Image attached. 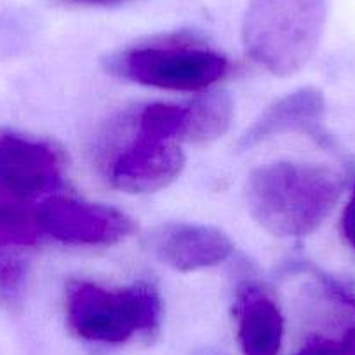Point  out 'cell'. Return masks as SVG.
Masks as SVG:
<instances>
[{
	"instance_id": "6da1fadb",
	"label": "cell",
	"mask_w": 355,
	"mask_h": 355,
	"mask_svg": "<svg viewBox=\"0 0 355 355\" xmlns=\"http://www.w3.org/2000/svg\"><path fill=\"white\" fill-rule=\"evenodd\" d=\"M338 171L320 164H266L251 173L245 187L256 223L275 237H305L324 223L343 192Z\"/></svg>"
},
{
	"instance_id": "7a4b0ae2",
	"label": "cell",
	"mask_w": 355,
	"mask_h": 355,
	"mask_svg": "<svg viewBox=\"0 0 355 355\" xmlns=\"http://www.w3.org/2000/svg\"><path fill=\"white\" fill-rule=\"evenodd\" d=\"M326 26L324 0H251L242 25L245 53L277 77L302 70Z\"/></svg>"
},
{
	"instance_id": "3957f363",
	"label": "cell",
	"mask_w": 355,
	"mask_h": 355,
	"mask_svg": "<svg viewBox=\"0 0 355 355\" xmlns=\"http://www.w3.org/2000/svg\"><path fill=\"white\" fill-rule=\"evenodd\" d=\"M162 302L153 286L107 289L94 282L73 281L67 289V322L77 338L121 345L136 334L153 333L160 324Z\"/></svg>"
},
{
	"instance_id": "277c9868",
	"label": "cell",
	"mask_w": 355,
	"mask_h": 355,
	"mask_svg": "<svg viewBox=\"0 0 355 355\" xmlns=\"http://www.w3.org/2000/svg\"><path fill=\"white\" fill-rule=\"evenodd\" d=\"M107 68L141 85L192 93L221 80L228 71V61L192 39L167 37L125 49L110 58Z\"/></svg>"
},
{
	"instance_id": "5b68a950",
	"label": "cell",
	"mask_w": 355,
	"mask_h": 355,
	"mask_svg": "<svg viewBox=\"0 0 355 355\" xmlns=\"http://www.w3.org/2000/svg\"><path fill=\"white\" fill-rule=\"evenodd\" d=\"M37 209L44 234L70 245H114L136 230L122 211L70 197H49Z\"/></svg>"
},
{
	"instance_id": "8992f818",
	"label": "cell",
	"mask_w": 355,
	"mask_h": 355,
	"mask_svg": "<svg viewBox=\"0 0 355 355\" xmlns=\"http://www.w3.org/2000/svg\"><path fill=\"white\" fill-rule=\"evenodd\" d=\"M63 160L51 145L0 129V192L28 200L58 190Z\"/></svg>"
},
{
	"instance_id": "52a82bcc",
	"label": "cell",
	"mask_w": 355,
	"mask_h": 355,
	"mask_svg": "<svg viewBox=\"0 0 355 355\" xmlns=\"http://www.w3.org/2000/svg\"><path fill=\"white\" fill-rule=\"evenodd\" d=\"M185 155L176 141H159L136 132L135 139L112 159L107 176L112 187L128 193H152L176 180Z\"/></svg>"
},
{
	"instance_id": "ba28073f",
	"label": "cell",
	"mask_w": 355,
	"mask_h": 355,
	"mask_svg": "<svg viewBox=\"0 0 355 355\" xmlns=\"http://www.w3.org/2000/svg\"><path fill=\"white\" fill-rule=\"evenodd\" d=\"M145 245L160 263L180 272L216 266L234 252L223 230L196 223L159 225L146 234Z\"/></svg>"
},
{
	"instance_id": "9c48e42d",
	"label": "cell",
	"mask_w": 355,
	"mask_h": 355,
	"mask_svg": "<svg viewBox=\"0 0 355 355\" xmlns=\"http://www.w3.org/2000/svg\"><path fill=\"white\" fill-rule=\"evenodd\" d=\"M324 114L326 101L319 89H298L266 108L261 117L244 132L239 146L248 150L282 135H306L326 145L331 139L322 128Z\"/></svg>"
},
{
	"instance_id": "30bf717a",
	"label": "cell",
	"mask_w": 355,
	"mask_h": 355,
	"mask_svg": "<svg viewBox=\"0 0 355 355\" xmlns=\"http://www.w3.org/2000/svg\"><path fill=\"white\" fill-rule=\"evenodd\" d=\"M237 340L242 355H277L284 336V317L277 303L256 288L239 296Z\"/></svg>"
},
{
	"instance_id": "8fae6325",
	"label": "cell",
	"mask_w": 355,
	"mask_h": 355,
	"mask_svg": "<svg viewBox=\"0 0 355 355\" xmlns=\"http://www.w3.org/2000/svg\"><path fill=\"white\" fill-rule=\"evenodd\" d=\"M234 119V101L227 93H211L197 98L187 107L180 141L206 145L221 138Z\"/></svg>"
},
{
	"instance_id": "7c38bea8",
	"label": "cell",
	"mask_w": 355,
	"mask_h": 355,
	"mask_svg": "<svg viewBox=\"0 0 355 355\" xmlns=\"http://www.w3.org/2000/svg\"><path fill=\"white\" fill-rule=\"evenodd\" d=\"M39 209L19 200H0V244L30 248L44 237Z\"/></svg>"
},
{
	"instance_id": "4fadbf2b",
	"label": "cell",
	"mask_w": 355,
	"mask_h": 355,
	"mask_svg": "<svg viewBox=\"0 0 355 355\" xmlns=\"http://www.w3.org/2000/svg\"><path fill=\"white\" fill-rule=\"evenodd\" d=\"M187 107L169 103H152L138 115L136 132L159 141H174L180 138L185 124Z\"/></svg>"
},
{
	"instance_id": "5bb4252c",
	"label": "cell",
	"mask_w": 355,
	"mask_h": 355,
	"mask_svg": "<svg viewBox=\"0 0 355 355\" xmlns=\"http://www.w3.org/2000/svg\"><path fill=\"white\" fill-rule=\"evenodd\" d=\"M12 249L0 244V309L18 305L26 286V263Z\"/></svg>"
},
{
	"instance_id": "9a60e30c",
	"label": "cell",
	"mask_w": 355,
	"mask_h": 355,
	"mask_svg": "<svg viewBox=\"0 0 355 355\" xmlns=\"http://www.w3.org/2000/svg\"><path fill=\"white\" fill-rule=\"evenodd\" d=\"M341 232H343L345 241L355 249V187L341 216Z\"/></svg>"
},
{
	"instance_id": "2e32d148",
	"label": "cell",
	"mask_w": 355,
	"mask_h": 355,
	"mask_svg": "<svg viewBox=\"0 0 355 355\" xmlns=\"http://www.w3.org/2000/svg\"><path fill=\"white\" fill-rule=\"evenodd\" d=\"M71 4H84V6H115L128 2V0H67Z\"/></svg>"
},
{
	"instance_id": "e0dca14e",
	"label": "cell",
	"mask_w": 355,
	"mask_h": 355,
	"mask_svg": "<svg viewBox=\"0 0 355 355\" xmlns=\"http://www.w3.org/2000/svg\"><path fill=\"white\" fill-rule=\"evenodd\" d=\"M300 355H306V354H305V352H300Z\"/></svg>"
}]
</instances>
